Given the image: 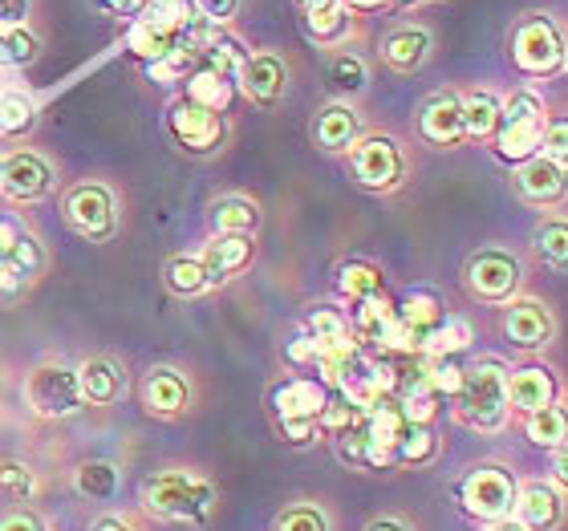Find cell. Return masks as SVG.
<instances>
[{
  "mask_svg": "<svg viewBox=\"0 0 568 531\" xmlns=\"http://www.w3.org/2000/svg\"><path fill=\"white\" fill-rule=\"evenodd\" d=\"M142 503L166 523H207L215 511V487L191 471H163L142 487Z\"/></svg>",
  "mask_w": 568,
  "mask_h": 531,
  "instance_id": "cell-1",
  "label": "cell"
},
{
  "mask_svg": "<svg viewBox=\"0 0 568 531\" xmlns=\"http://www.w3.org/2000/svg\"><path fill=\"white\" fill-rule=\"evenodd\" d=\"M508 369L496 357H487L479 366L463 369V386L455 394V413L475 430H499L508 422V398H504Z\"/></svg>",
  "mask_w": 568,
  "mask_h": 531,
  "instance_id": "cell-2",
  "label": "cell"
},
{
  "mask_svg": "<svg viewBox=\"0 0 568 531\" xmlns=\"http://www.w3.org/2000/svg\"><path fill=\"white\" fill-rule=\"evenodd\" d=\"M511 61L524 78H552L565 70V37L545 12H524L511 29Z\"/></svg>",
  "mask_w": 568,
  "mask_h": 531,
  "instance_id": "cell-3",
  "label": "cell"
},
{
  "mask_svg": "<svg viewBox=\"0 0 568 531\" xmlns=\"http://www.w3.org/2000/svg\"><path fill=\"white\" fill-rule=\"evenodd\" d=\"M329 406V386L321 378H288L273 390V413L281 430L293 442H308L317 438L321 413Z\"/></svg>",
  "mask_w": 568,
  "mask_h": 531,
  "instance_id": "cell-4",
  "label": "cell"
},
{
  "mask_svg": "<svg viewBox=\"0 0 568 531\" xmlns=\"http://www.w3.org/2000/svg\"><path fill=\"white\" fill-rule=\"evenodd\" d=\"M349 175L366 191H394L406 178V154L390 134H362L349 146Z\"/></svg>",
  "mask_w": 568,
  "mask_h": 531,
  "instance_id": "cell-5",
  "label": "cell"
},
{
  "mask_svg": "<svg viewBox=\"0 0 568 531\" xmlns=\"http://www.w3.org/2000/svg\"><path fill=\"white\" fill-rule=\"evenodd\" d=\"M61 215L90 244H106L119 232V207H114V195L102 183H78V187H70V195L61 203Z\"/></svg>",
  "mask_w": 568,
  "mask_h": 531,
  "instance_id": "cell-6",
  "label": "cell"
},
{
  "mask_svg": "<svg viewBox=\"0 0 568 531\" xmlns=\"http://www.w3.org/2000/svg\"><path fill=\"white\" fill-rule=\"evenodd\" d=\"M455 491H459L463 511L484 523L511 515V503H516V479L504 467H475L463 474Z\"/></svg>",
  "mask_w": 568,
  "mask_h": 531,
  "instance_id": "cell-7",
  "label": "cell"
},
{
  "mask_svg": "<svg viewBox=\"0 0 568 531\" xmlns=\"http://www.w3.org/2000/svg\"><path fill=\"white\" fill-rule=\"evenodd\" d=\"M24 401L29 410L41 418H70L82 410V390H78V374L70 366H37L24 378Z\"/></svg>",
  "mask_w": 568,
  "mask_h": 531,
  "instance_id": "cell-8",
  "label": "cell"
},
{
  "mask_svg": "<svg viewBox=\"0 0 568 531\" xmlns=\"http://www.w3.org/2000/svg\"><path fill=\"white\" fill-rule=\"evenodd\" d=\"M463 280H467L471 296H479V300H487V305H508L511 296H516V288H520L524 272H520V261H516L511 252L484 248L467 261Z\"/></svg>",
  "mask_w": 568,
  "mask_h": 531,
  "instance_id": "cell-9",
  "label": "cell"
},
{
  "mask_svg": "<svg viewBox=\"0 0 568 531\" xmlns=\"http://www.w3.org/2000/svg\"><path fill=\"white\" fill-rule=\"evenodd\" d=\"M166 131L171 139L183 146L187 154H212L224 146L227 139V126H224V114H212V110L195 106L187 98H179L171 114H166Z\"/></svg>",
  "mask_w": 568,
  "mask_h": 531,
  "instance_id": "cell-10",
  "label": "cell"
},
{
  "mask_svg": "<svg viewBox=\"0 0 568 531\" xmlns=\"http://www.w3.org/2000/svg\"><path fill=\"white\" fill-rule=\"evenodd\" d=\"M53 191V166L33 151H12L0 163V195L12 203H37Z\"/></svg>",
  "mask_w": 568,
  "mask_h": 531,
  "instance_id": "cell-11",
  "label": "cell"
},
{
  "mask_svg": "<svg viewBox=\"0 0 568 531\" xmlns=\"http://www.w3.org/2000/svg\"><path fill=\"white\" fill-rule=\"evenodd\" d=\"M236 82L252 106L261 110H276L288 94V70L276 53H248L244 65L236 70Z\"/></svg>",
  "mask_w": 568,
  "mask_h": 531,
  "instance_id": "cell-12",
  "label": "cell"
},
{
  "mask_svg": "<svg viewBox=\"0 0 568 531\" xmlns=\"http://www.w3.org/2000/svg\"><path fill=\"white\" fill-rule=\"evenodd\" d=\"M362 430H366V467H394V447L406 430V418L394 398L374 401L362 413Z\"/></svg>",
  "mask_w": 568,
  "mask_h": 531,
  "instance_id": "cell-13",
  "label": "cell"
},
{
  "mask_svg": "<svg viewBox=\"0 0 568 531\" xmlns=\"http://www.w3.org/2000/svg\"><path fill=\"white\" fill-rule=\"evenodd\" d=\"M418 134H423L430 146H443V151L459 146V142H463V106H459V98L447 94V90H438V94L426 98L423 110H418Z\"/></svg>",
  "mask_w": 568,
  "mask_h": 531,
  "instance_id": "cell-14",
  "label": "cell"
},
{
  "mask_svg": "<svg viewBox=\"0 0 568 531\" xmlns=\"http://www.w3.org/2000/svg\"><path fill=\"white\" fill-rule=\"evenodd\" d=\"M504 398H508V410L536 413V410H545V406H552V401H557V378H552L545 366L508 369Z\"/></svg>",
  "mask_w": 568,
  "mask_h": 531,
  "instance_id": "cell-15",
  "label": "cell"
},
{
  "mask_svg": "<svg viewBox=\"0 0 568 531\" xmlns=\"http://www.w3.org/2000/svg\"><path fill=\"white\" fill-rule=\"evenodd\" d=\"M504 333L516 349H545L552 341V313L540 300H508Z\"/></svg>",
  "mask_w": 568,
  "mask_h": 531,
  "instance_id": "cell-16",
  "label": "cell"
},
{
  "mask_svg": "<svg viewBox=\"0 0 568 531\" xmlns=\"http://www.w3.org/2000/svg\"><path fill=\"white\" fill-rule=\"evenodd\" d=\"M511 511L524 523V531H552L560 528V515H565V496L548 483H524L516 487Z\"/></svg>",
  "mask_w": 568,
  "mask_h": 531,
  "instance_id": "cell-17",
  "label": "cell"
},
{
  "mask_svg": "<svg viewBox=\"0 0 568 531\" xmlns=\"http://www.w3.org/2000/svg\"><path fill=\"white\" fill-rule=\"evenodd\" d=\"M545 126H548L545 114H536V119L499 122L496 134H491L496 159H504V163H511V166H520V163H528V159H536V154H540V139H545Z\"/></svg>",
  "mask_w": 568,
  "mask_h": 531,
  "instance_id": "cell-18",
  "label": "cell"
},
{
  "mask_svg": "<svg viewBox=\"0 0 568 531\" xmlns=\"http://www.w3.org/2000/svg\"><path fill=\"white\" fill-rule=\"evenodd\" d=\"M430 33H426L423 24H398L386 33L382 41V61L390 65L394 73H418L430 58Z\"/></svg>",
  "mask_w": 568,
  "mask_h": 531,
  "instance_id": "cell-19",
  "label": "cell"
},
{
  "mask_svg": "<svg viewBox=\"0 0 568 531\" xmlns=\"http://www.w3.org/2000/svg\"><path fill=\"white\" fill-rule=\"evenodd\" d=\"M179 21H166V17H139L131 21V33H126V49H131L134 58L154 65V61H163L166 53H175L179 49Z\"/></svg>",
  "mask_w": 568,
  "mask_h": 531,
  "instance_id": "cell-20",
  "label": "cell"
},
{
  "mask_svg": "<svg viewBox=\"0 0 568 531\" xmlns=\"http://www.w3.org/2000/svg\"><path fill=\"white\" fill-rule=\"evenodd\" d=\"M362 139V122L345 102H333L313 119V142H317L325 154H345L354 142Z\"/></svg>",
  "mask_w": 568,
  "mask_h": 531,
  "instance_id": "cell-21",
  "label": "cell"
},
{
  "mask_svg": "<svg viewBox=\"0 0 568 531\" xmlns=\"http://www.w3.org/2000/svg\"><path fill=\"white\" fill-rule=\"evenodd\" d=\"M78 374V390H82V401L90 406H114V401L126 394V378H122V369L106 357H90L82 366L73 369Z\"/></svg>",
  "mask_w": 568,
  "mask_h": 531,
  "instance_id": "cell-22",
  "label": "cell"
},
{
  "mask_svg": "<svg viewBox=\"0 0 568 531\" xmlns=\"http://www.w3.org/2000/svg\"><path fill=\"white\" fill-rule=\"evenodd\" d=\"M187 381L175 369H151L146 381H142V406L154 413V418H175V413L187 410Z\"/></svg>",
  "mask_w": 568,
  "mask_h": 531,
  "instance_id": "cell-23",
  "label": "cell"
},
{
  "mask_svg": "<svg viewBox=\"0 0 568 531\" xmlns=\"http://www.w3.org/2000/svg\"><path fill=\"white\" fill-rule=\"evenodd\" d=\"M443 317H447V313H443V300H438L435 293H426V288L406 293L403 305H394V320H398V329L418 345V354H423V341L430 337V329H435Z\"/></svg>",
  "mask_w": 568,
  "mask_h": 531,
  "instance_id": "cell-24",
  "label": "cell"
},
{
  "mask_svg": "<svg viewBox=\"0 0 568 531\" xmlns=\"http://www.w3.org/2000/svg\"><path fill=\"white\" fill-rule=\"evenodd\" d=\"M516 191L528 203H557L565 195V171L557 163H548L545 154H536L516 171Z\"/></svg>",
  "mask_w": 568,
  "mask_h": 531,
  "instance_id": "cell-25",
  "label": "cell"
},
{
  "mask_svg": "<svg viewBox=\"0 0 568 531\" xmlns=\"http://www.w3.org/2000/svg\"><path fill=\"white\" fill-rule=\"evenodd\" d=\"M248 261H252V236H215L212 244L200 252L207 284H220V280H227V276H236Z\"/></svg>",
  "mask_w": 568,
  "mask_h": 531,
  "instance_id": "cell-26",
  "label": "cell"
},
{
  "mask_svg": "<svg viewBox=\"0 0 568 531\" xmlns=\"http://www.w3.org/2000/svg\"><path fill=\"white\" fill-rule=\"evenodd\" d=\"M232 98H236V78H227V73H215L207 65H200L187 78V102L212 110V114H224L232 106Z\"/></svg>",
  "mask_w": 568,
  "mask_h": 531,
  "instance_id": "cell-27",
  "label": "cell"
},
{
  "mask_svg": "<svg viewBox=\"0 0 568 531\" xmlns=\"http://www.w3.org/2000/svg\"><path fill=\"white\" fill-rule=\"evenodd\" d=\"M394 320V305L386 300V293L366 296L354 305V320H349V333L357 337V345H378L382 333L390 329Z\"/></svg>",
  "mask_w": 568,
  "mask_h": 531,
  "instance_id": "cell-28",
  "label": "cell"
},
{
  "mask_svg": "<svg viewBox=\"0 0 568 531\" xmlns=\"http://www.w3.org/2000/svg\"><path fill=\"white\" fill-rule=\"evenodd\" d=\"M212 227L215 236H252L261 227V212L252 200H240V195H227V200L212 203Z\"/></svg>",
  "mask_w": 568,
  "mask_h": 531,
  "instance_id": "cell-29",
  "label": "cell"
},
{
  "mask_svg": "<svg viewBox=\"0 0 568 531\" xmlns=\"http://www.w3.org/2000/svg\"><path fill=\"white\" fill-rule=\"evenodd\" d=\"M463 106V139L487 142L499 126V102L491 94H467L459 98Z\"/></svg>",
  "mask_w": 568,
  "mask_h": 531,
  "instance_id": "cell-30",
  "label": "cell"
},
{
  "mask_svg": "<svg viewBox=\"0 0 568 531\" xmlns=\"http://www.w3.org/2000/svg\"><path fill=\"white\" fill-rule=\"evenodd\" d=\"M337 288H342V296H349V300H366V296H378L386 293V284H382V268H374V264L366 261H345L337 264Z\"/></svg>",
  "mask_w": 568,
  "mask_h": 531,
  "instance_id": "cell-31",
  "label": "cell"
},
{
  "mask_svg": "<svg viewBox=\"0 0 568 531\" xmlns=\"http://www.w3.org/2000/svg\"><path fill=\"white\" fill-rule=\"evenodd\" d=\"M471 349V325L463 317H443L423 341V357H455Z\"/></svg>",
  "mask_w": 568,
  "mask_h": 531,
  "instance_id": "cell-32",
  "label": "cell"
},
{
  "mask_svg": "<svg viewBox=\"0 0 568 531\" xmlns=\"http://www.w3.org/2000/svg\"><path fill=\"white\" fill-rule=\"evenodd\" d=\"M528 438H532L536 447H548V450H565V438H568V413L560 401L545 406V410L528 413Z\"/></svg>",
  "mask_w": 568,
  "mask_h": 531,
  "instance_id": "cell-33",
  "label": "cell"
},
{
  "mask_svg": "<svg viewBox=\"0 0 568 531\" xmlns=\"http://www.w3.org/2000/svg\"><path fill=\"white\" fill-rule=\"evenodd\" d=\"M438 455V438L430 426H415L406 422L403 438H398V447H394V462H406V467H426V462H435Z\"/></svg>",
  "mask_w": 568,
  "mask_h": 531,
  "instance_id": "cell-34",
  "label": "cell"
},
{
  "mask_svg": "<svg viewBox=\"0 0 568 531\" xmlns=\"http://www.w3.org/2000/svg\"><path fill=\"white\" fill-rule=\"evenodd\" d=\"M163 284L175 296H200L207 288V272H203L200 256H171L163 268Z\"/></svg>",
  "mask_w": 568,
  "mask_h": 531,
  "instance_id": "cell-35",
  "label": "cell"
},
{
  "mask_svg": "<svg viewBox=\"0 0 568 531\" xmlns=\"http://www.w3.org/2000/svg\"><path fill=\"white\" fill-rule=\"evenodd\" d=\"M73 487L85 499H114L119 496V467H110V462H82L73 471Z\"/></svg>",
  "mask_w": 568,
  "mask_h": 531,
  "instance_id": "cell-36",
  "label": "cell"
},
{
  "mask_svg": "<svg viewBox=\"0 0 568 531\" xmlns=\"http://www.w3.org/2000/svg\"><path fill=\"white\" fill-rule=\"evenodd\" d=\"M37 122V102L21 90H12V94H0V134L12 139V134H24L33 131Z\"/></svg>",
  "mask_w": 568,
  "mask_h": 531,
  "instance_id": "cell-37",
  "label": "cell"
},
{
  "mask_svg": "<svg viewBox=\"0 0 568 531\" xmlns=\"http://www.w3.org/2000/svg\"><path fill=\"white\" fill-rule=\"evenodd\" d=\"M329 82L337 94H362L369 85V70H366V61L357 58V53H337L329 65Z\"/></svg>",
  "mask_w": 568,
  "mask_h": 531,
  "instance_id": "cell-38",
  "label": "cell"
},
{
  "mask_svg": "<svg viewBox=\"0 0 568 531\" xmlns=\"http://www.w3.org/2000/svg\"><path fill=\"white\" fill-rule=\"evenodd\" d=\"M0 53H4V65H33L41 45L24 24H12V29H0Z\"/></svg>",
  "mask_w": 568,
  "mask_h": 531,
  "instance_id": "cell-39",
  "label": "cell"
},
{
  "mask_svg": "<svg viewBox=\"0 0 568 531\" xmlns=\"http://www.w3.org/2000/svg\"><path fill=\"white\" fill-rule=\"evenodd\" d=\"M349 29V4H337V9H325V12H305V33L321 45H329L337 37Z\"/></svg>",
  "mask_w": 568,
  "mask_h": 531,
  "instance_id": "cell-40",
  "label": "cell"
},
{
  "mask_svg": "<svg viewBox=\"0 0 568 531\" xmlns=\"http://www.w3.org/2000/svg\"><path fill=\"white\" fill-rule=\"evenodd\" d=\"M536 252H540L548 264L565 268V264H568V227H565V219H552V224H545L540 232H536Z\"/></svg>",
  "mask_w": 568,
  "mask_h": 531,
  "instance_id": "cell-41",
  "label": "cell"
},
{
  "mask_svg": "<svg viewBox=\"0 0 568 531\" xmlns=\"http://www.w3.org/2000/svg\"><path fill=\"white\" fill-rule=\"evenodd\" d=\"M195 70H200V58H195L191 49L179 45L175 53H166L163 61H154V65H151V78H159V82H187V78Z\"/></svg>",
  "mask_w": 568,
  "mask_h": 531,
  "instance_id": "cell-42",
  "label": "cell"
},
{
  "mask_svg": "<svg viewBox=\"0 0 568 531\" xmlns=\"http://www.w3.org/2000/svg\"><path fill=\"white\" fill-rule=\"evenodd\" d=\"M276 531H329V515L317 503H293L276 520Z\"/></svg>",
  "mask_w": 568,
  "mask_h": 531,
  "instance_id": "cell-43",
  "label": "cell"
},
{
  "mask_svg": "<svg viewBox=\"0 0 568 531\" xmlns=\"http://www.w3.org/2000/svg\"><path fill=\"white\" fill-rule=\"evenodd\" d=\"M0 487L9 491L12 499H33L37 496V474L17 459L0 462Z\"/></svg>",
  "mask_w": 568,
  "mask_h": 531,
  "instance_id": "cell-44",
  "label": "cell"
},
{
  "mask_svg": "<svg viewBox=\"0 0 568 531\" xmlns=\"http://www.w3.org/2000/svg\"><path fill=\"white\" fill-rule=\"evenodd\" d=\"M540 154H545L548 163H557L560 171L568 166V122L565 119H552L545 126V139H540Z\"/></svg>",
  "mask_w": 568,
  "mask_h": 531,
  "instance_id": "cell-45",
  "label": "cell"
},
{
  "mask_svg": "<svg viewBox=\"0 0 568 531\" xmlns=\"http://www.w3.org/2000/svg\"><path fill=\"white\" fill-rule=\"evenodd\" d=\"M345 333H349V320L342 313H333V308H317L308 317V337H317V341H333V337H345Z\"/></svg>",
  "mask_w": 568,
  "mask_h": 531,
  "instance_id": "cell-46",
  "label": "cell"
},
{
  "mask_svg": "<svg viewBox=\"0 0 568 531\" xmlns=\"http://www.w3.org/2000/svg\"><path fill=\"white\" fill-rule=\"evenodd\" d=\"M195 9H200L203 21H212V24H220V29H224V24L236 17L240 0H195Z\"/></svg>",
  "mask_w": 568,
  "mask_h": 531,
  "instance_id": "cell-47",
  "label": "cell"
},
{
  "mask_svg": "<svg viewBox=\"0 0 568 531\" xmlns=\"http://www.w3.org/2000/svg\"><path fill=\"white\" fill-rule=\"evenodd\" d=\"M284 357H288V366H296V369L317 366V341H313V337L305 333V337H296V341H288Z\"/></svg>",
  "mask_w": 568,
  "mask_h": 531,
  "instance_id": "cell-48",
  "label": "cell"
},
{
  "mask_svg": "<svg viewBox=\"0 0 568 531\" xmlns=\"http://www.w3.org/2000/svg\"><path fill=\"white\" fill-rule=\"evenodd\" d=\"M98 9H106L110 17H122V21H139L151 12V0H98Z\"/></svg>",
  "mask_w": 568,
  "mask_h": 531,
  "instance_id": "cell-49",
  "label": "cell"
},
{
  "mask_svg": "<svg viewBox=\"0 0 568 531\" xmlns=\"http://www.w3.org/2000/svg\"><path fill=\"white\" fill-rule=\"evenodd\" d=\"M33 9V0H0V29H12V24H24Z\"/></svg>",
  "mask_w": 568,
  "mask_h": 531,
  "instance_id": "cell-50",
  "label": "cell"
},
{
  "mask_svg": "<svg viewBox=\"0 0 568 531\" xmlns=\"http://www.w3.org/2000/svg\"><path fill=\"white\" fill-rule=\"evenodd\" d=\"M0 531H45V523L37 520L33 511H9V515L0 520Z\"/></svg>",
  "mask_w": 568,
  "mask_h": 531,
  "instance_id": "cell-51",
  "label": "cell"
},
{
  "mask_svg": "<svg viewBox=\"0 0 568 531\" xmlns=\"http://www.w3.org/2000/svg\"><path fill=\"white\" fill-rule=\"evenodd\" d=\"M17 239H21V227L12 224V219H0V264H4L12 256Z\"/></svg>",
  "mask_w": 568,
  "mask_h": 531,
  "instance_id": "cell-52",
  "label": "cell"
},
{
  "mask_svg": "<svg viewBox=\"0 0 568 531\" xmlns=\"http://www.w3.org/2000/svg\"><path fill=\"white\" fill-rule=\"evenodd\" d=\"M301 4V12H325V9H337L342 0H296Z\"/></svg>",
  "mask_w": 568,
  "mask_h": 531,
  "instance_id": "cell-53",
  "label": "cell"
},
{
  "mask_svg": "<svg viewBox=\"0 0 568 531\" xmlns=\"http://www.w3.org/2000/svg\"><path fill=\"white\" fill-rule=\"evenodd\" d=\"M94 531H134L126 520H119V515H106V520H98Z\"/></svg>",
  "mask_w": 568,
  "mask_h": 531,
  "instance_id": "cell-54",
  "label": "cell"
},
{
  "mask_svg": "<svg viewBox=\"0 0 568 531\" xmlns=\"http://www.w3.org/2000/svg\"><path fill=\"white\" fill-rule=\"evenodd\" d=\"M487 531H524V523L516 520V515H504V520H491V523H487Z\"/></svg>",
  "mask_w": 568,
  "mask_h": 531,
  "instance_id": "cell-55",
  "label": "cell"
},
{
  "mask_svg": "<svg viewBox=\"0 0 568 531\" xmlns=\"http://www.w3.org/2000/svg\"><path fill=\"white\" fill-rule=\"evenodd\" d=\"M366 531H410V528H406L403 520H374Z\"/></svg>",
  "mask_w": 568,
  "mask_h": 531,
  "instance_id": "cell-56",
  "label": "cell"
},
{
  "mask_svg": "<svg viewBox=\"0 0 568 531\" xmlns=\"http://www.w3.org/2000/svg\"><path fill=\"white\" fill-rule=\"evenodd\" d=\"M342 4H357V9H369V4H386V0H342Z\"/></svg>",
  "mask_w": 568,
  "mask_h": 531,
  "instance_id": "cell-57",
  "label": "cell"
},
{
  "mask_svg": "<svg viewBox=\"0 0 568 531\" xmlns=\"http://www.w3.org/2000/svg\"><path fill=\"white\" fill-rule=\"evenodd\" d=\"M390 4H423V0H390Z\"/></svg>",
  "mask_w": 568,
  "mask_h": 531,
  "instance_id": "cell-58",
  "label": "cell"
}]
</instances>
